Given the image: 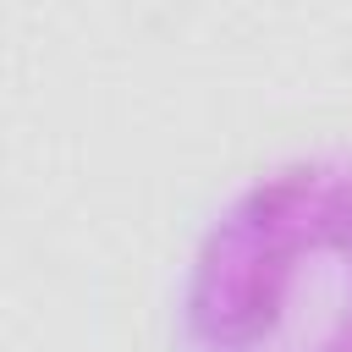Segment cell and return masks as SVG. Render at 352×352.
<instances>
[{
	"mask_svg": "<svg viewBox=\"0 0 352 352\" xmlns=\"http://www.w3.org/2000/svg\"><path fill=\"white\" fill-rule=\"evenodd\" d=\"M176 352H352V148L280 160L209 214Z\"/></svg>",
	"mask_w": 352,
	"mask_h": 352,
	"instance_id": "obj_1",
	"label": "cell"
}]
</instances>
